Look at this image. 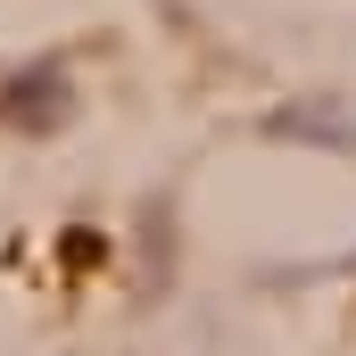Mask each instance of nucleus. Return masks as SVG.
<instances>
[{
    "label": "nucleus",
    "instance_id": "obj_2",
    "mask_svg": "<svg viewBox=\"0 0 356 356\" xmlns=\"http://www.w3.org/2000/svg\"><path fill=\"white\" fill-rule=\"evenodd\" d=\"M273 133H307V141H340V149H356V124H332V116H307V108L273 116Z\"/></svg>",
    "mask_w": 356,
    "mask_h": 356
},
{
    "label": "nucleus",
    "instance_id": "obj_1",
    "mask_svg": "<svg viewBox=\"0 0 356 356\" xmlns=\"http://www.w3.org/2000/svg\"><path fill=\"white\" fill-rule=\"evenodd\" d=\"M67 99H75L67 67H25V75L0 83V116L25 124V133H50V124H67Z\"/></svg>",
    "mask_w": 356,
    "mask_h": 356
}]
</instances>
